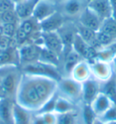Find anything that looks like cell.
I'll return each instance as SVG.
<instances>
[{
  "mask_svg": "<svg viewBox=\"0 0 116 124\" xmlns=\"http://www.w3.org/2000/svg\"><path fill=\"white\" fill-rule=\"evenodd\" d=\"M57 92V81L44 76L23 73L16 102L35 113Z\"/></svg>",
  "mask_w": 116,
  "mask_h": 124,
  "instance_id": "obj_1",
  "label": "cell"
},
{
  "mask_svg": "<svg viewBox=\"0 0 116 124\" xmlns=\"http://www.w3.org/2000/svg\"><path fill=\"white\" fill-rule=\"evenodd\" d=\"M20 66L0 67V92L1 98H7L16 101L17 89L22 78Z\"/></svg>",
  "mask_w": 116,
  "mask_h": 124,
  "instance_id": "obj_2",
  "label": "cell"
},
{
  "mask_svg": "<svg viewBox=\"0 0 116 124\" xmlns=\"http://www.w3.org/2000/svg\"><path fill=\"white\" fill-rule=\"evenodd\" d=\"M82 83L72 79L70 76H65L57 82L58 95L71 101L76 105L82 104Z\"/></svg>",
  "mask_w": 116,
  "mask_h": 124,
  "instance_id": "obj_3",
  "label": "cell"
},
{
  "mask_svg": "<svg viewBox=\"0 0 116 124\" xmlns=\"http://www.w3.org/2000/svg\"><path fill=\"white\" fill-rule=\"evenodd\" d=\"M20 68L23 73L44 76V77L54 79L57 82L62 78V74L58 67L43 62L41 61H36L29 64L20 66Z\"/></svg>",
  "mask_w": 116,
  "mask_h": 124,
  "instance_id": "obj_4",
  "label": "cell"
},
{
  "mask_svg": "<svg viewBox=\"0 0 116 124\" xmlns=\"http://www.w3.org/2000/svg\"><path fill=\"white\" fill-rule=\"evenodd\" d=\"M87 7L86 0H63L57 5V11L66 20L76 22Z\"/></svg>",
  "mask_w": 116,
  "mask_h": 124,
  "instance_id": "obj_5",
  "label": "cell"
},
{
  "mask_svg": "<svg viewBox=\"0 0 116 124\" xmlns=\"http://www.w3.org/2000/svg\"><path fill=\"white\" fill-rule=\"evenodd\" d=\"M90 66L92 77L101 83L109 81L114 74L111 62L101 60H93L90 62Z\"/></svg>",
  "mask_w": 116,
  "mask_h": 124,
  "instance_id": "obj_6",
  "label": "cell"
},
{
  "mask_svg": "<svg viewBox=\"0 0 116 124\" xmlns=\"http://www.w3.org/2000/svg\"><path fill=\"white\" fill-rule=\"evenodd\" d=\"M43 46L34 44V43H25L18 46V53L20 58V66L29 64L39 60L41 49Z\"/></svg>",
  "mask_w": 116,
  "mask_h": 124,
  "instance_id": "obj_7",
  "label": "cell"
},
{
  "mask_svg": "<svg viewBox=\"0 0 116 124\" xmlns=\"http://www.w3.org/2000/svg\"><path fill=\"white\" fill-rule=\"evenodd\" d=\"M43 47L48 49L61 58L65 46L57 32H42Z\"/></svg>",
  "mask_w": 116,
  "mask_h": 124,
  "instance_id": "obj_8",
  "label": "cell"
},
{
  "mask_svg": "<svg viewBox=\"0 0 116 124\" xmlns=\"http://www.w3.org/2000/svg\"><path fill=\"white\" fill-rule=\"evenodd\" d=\"M57 33L65 46V51L72 49V45L75 35H77V27L75 21L66 20L57 30ZM64 51V52H65Z\"/></svg>",
  "mask_w": 116,
  "mask_h": 124,
  "instance_id": "obj_9",
  "label": "cell"
},
{
  "mask_svg": "<svg viewBox=\"0 0 116 124\" xmlns=\"http://www.w3.org/2000/svg\"><path fill=\"white\" fill-rule=\"evenodd\" d=\"M102 83L93 78H90L86 82L82 83V103L91 104L98 93H101Z\"/></svg>",
  "mask_w": 116,
  "mask_h": 124,
  "instance_id": "obj_10",
  "label": "cell"
},
{
  "mask_svg": "<svg viewBox=\"0 0 116 124\" xmlns=\"http://www.w3.org/2000/svg\"><path fill=\"white\" fill-rule=\"evenodd\" d=\"M57 11V5L47 0H38L34 7L33 17L39 23L51 16Z\"/></svg>",
  "mask_w": 116,
  "mask_h": 124,
  "instance_id": "obj_11",
  "label": "cell"
},
{
  "mask_svg": "<svg viewBox=\"0 0 116 124\" xmlns=\"http://www.w3.org/2000/svg\"><path fill=\"white\" fill-rule=\"evenodd\" d=\"M76 22L83 26H85L89 29H92L93 31L97 32L99 31L103 21L93 11H92L87 7L84 9V11L81 14V16H79Z\"/></svg>",
  "mask_w": 116,
  "mask_h": 124,
  "instance_id": "obj_12",
  "label": "cell"
},
{
  "mask_svg": "<svg viewBox=\"0 0 116 124\" xmlns=\"http://www.w3.org/2000/svg\"><path fill=\"white\" fill-rule=\"evenodd\" d=\"M10 65L20 66L18 47L16 45L0 48V67Z\"/></svg>",
  "mask_w": 116,
  "mask_h": 124,
  "instance_id": "obj_13",
  "label": "cell"
},
{
  "mask_svg": "<svg viewBox=\"0 0 116 124\" xmlns=\"http://www.w3.org/2000/svg\"><path fill=\"white\" fill-rule=\"evenodd\" d=\"M113 105H116L113 102V101L102 92L98 93V95L94 98V100L90 104L92 110H93V112L95 113L97 118L102 116L106 110H108Z\"/></svg>",
  "mask_w": 116,
  "mask_h": 124,
  "instance_id": "obj_14",
  "label": "cell"
},
{
  "mask_svg": "<svg viewBox=\"0 0 116 124\" xmlns=\"http://www.w3.org/2000/svg\"><path fill=\"white\" fill-rule=\"evenodd\" d=\"M70 77L75 80L78 83H84L90 78H92V72L90 62L86 60H81L80 62L74 67L70 73Z\"/></svg>",
  "mask_w": 116,
  "mask_h": 124,
  "instance_id": "obj_15",
  "label": "cell"
},
{
  "mask_svg": "<svg viewBox=\"0 0 116 124\" xmlns=\"http://www.w3.org/2000/svg\"><path fill=\"white\" fill-rule=\"evenodd\" d=\"M88 7L102 21L113 17V11L110 0H93L88 4Z\"/></svg>",
  "mask_w": 116,
  "mask_h": 124,
  "instance_id": "obj_16",
  "label": "cell"
},
{
  "mask_svg": "<svg viewBox=\"0 0 116 124\" xmlns=\"http://www.w3.org/2000/svg\"><path fill=\"white\" fill-rule=\"evenodd\" d=\"M37 2L38 0H23L21 2L15 4V11L19 20L22 21L32 17Z\"/></svg>",
  "mask_w": 116,
  "mask_h": 124,
  "instance_id": "obj_17",
  "label": "cell"
},
{
  "mask_svg": "<svg viewBox=\"0 0 116 124\" xmlns=\"http://www.w3.org/2000/svg\"><path fill=\"white\" fill-rule=\"evenodd\" d=\"M66 19L58 11L51 16L40 22V28L42 32H57V30L64 24Z\"/></svg>",
  "mask_w": 116,
  "mask_h": 124,
  "instance_id": "obj_18",
  "label": "cell"
},
{
  "mask_svg": "<svg viewBox=\"0 0 116 124\" xmlns=\"http://www.w3.org/2000/svg\"><path fill=\"white\" fill-rule=\"evenodd\" d=\"M16 101L2 98L0 101V119L4 124H14L13 112Z\"/></svg>",
  "mask_w": 116,
  "mask_h": 124,
  "instance_id": "obj_19",
  "label": "cell"
},
{
  "mask_svg": "<svg viewBox=\"0 0 116 124\" xmlns=\"http://www.w3.org/2000/svg\"><path fill=\"white\" fill-rule=\"evenodd\" d=\"M33 116H34L33 112L15 102L14 112H13L14 124H31Z\"/></svg>",
  "mask_w": 116,
  "mask_h": 124,
  "instance_id": "obj_20",
  "label": "cell"
},
{
  "mask_svg": "<svg viewBox=\"0 0 116 124\" xmlns=\"http://www.w3.org/2000/svg\"><path fill=\"white\" fill-rule=\"evenodd\" d=\"M76 27H77V34H78L84 40V41L88 44L89 45L92 46L93 48H95L96 50H98V44H97V39H96V35L97 32L93 31L92 29L83 26L80 24H78L76 22Z\"/></svg>",
  "mask_w": 116,
  "mask_h": 124,
  "instance_id": "obj_21",
  "label": "cell"
},
{
  "mask_svg": "<svg viewBox=\"0 0 116 124\" xmlns=\"http://www.w3.org/2000/svg\"><path fill=\"white\" fill-rule=\"evenodd\" d=\"M79 108L75 110L69 111V112L57 114L56 124H82Z\"/></svg>",
  "mask_w": 116,
  "mask_h": 124,
  "instance_id": "obj_22",
  "label": "cell"
},
{
  "mask_svg": "<svg viewBox=\"0 0 116 124\" xmlns=\"http://www.w3.org/2000/svg\"><path fill=\"white\" fill-rule=\"evenodd\" d=\"M79 107L80 105H76L71 101L67 100L60 95H57V99H56L55 106V112L56 114L65 113V112H69V111L76 110Z\"/></svg>",
  "mask_w": 116,
  "mask_h": 124,
  "instance_id": "obj_23",
  "label": "cell"
},
{
  "mask_svg": "<svg viewBox=\"0 0 116 124\" xmlns=\"http://www.w3.org/2000/svg\"><path fill=\"white\" fill-rule=\"evenodd\" d=\"M38 61H41L43 62L48 63V64L56 66L58 68L60 66V57L44 47H42Z\"/></svg>",
  "mask_w": 116,
  "mask_h": 124,
  "instance_id": "obj_24",
  "label": "cell"
},
{
  "mask_svg": "<svg viewBox=\"0 0 116 124\" xmlns=\"http://www.w3.org/2000/svg\"><path fill=\"white\" fill-rule=\"evenodd\" d=\"M101 92L104 93L106 95L113 101V102L116 104V75L113 76L105 83H102L101 85Z\"/></svg>",
  "mask_w": 116,
  "mask_h": 124,
  "instance_id": "obj_25",
  "label": "cell"
},
{
  "mask_svg": "<svg viewBox=\"0 0 116 124\" xmlns=\"http://www.w3.org/2000/svg\"><path fill=\"white\" fill-rule=\"evenodd\" d=\"M80 114L82 124H92L97 118L89 104L82 103L80 105Z\"/></svg>",
  "mask_w": 116,
  "mask_h": 124,
  "instance_id": "obj_26",
  "label": "cell"
},
{
  "mask_svg": "<svg viewBox=\"0 0 116 124\" xmlns=\"http://www.w3.org/2000/svg\"><path fill=\"white\" fill-rule=\"evenodd\" d=\"M99 31L102 32L116 41V19L111 17L103 20Z\"/></svg>",
  "mask_w": 116,
  "mask_h": 124,
  "instance_id": "obj_27",
  "label": "cell"
},
{
  "mask_svg": "<svg viewBox=\"0 0 116 124\" xmlns=\"http://www.w3.org/2000/svg\"><path fill=\"white\" fill-rule=\"evenodd\" d=\"M20 20L17 16L16 11L8 10L0 13V24H19Z\"/></svg>",
  "mask_w": 116,
  "mask_h": 124,
  "instance_id": "obj_28",
  "label": "cell"
},
{
  "mask_svg": "<svg viewBox=\"0 0 116 124\" xmlns=\"http://www.w3.org/2000/svg\"><path fill=\"white\" fill-rule=\"evenodd\" d=\"M105 124H110L116 122V105L111 107L109 110H106L102 116L98 117Z\"/></svg>",
  "mask_w": 116,
  "mask_h": 124,
  "instance_id": "obj_29",
  "label": "cell"
},
{
  "mask_svg": "<svg viewBox=\"0 0 116 124\" xmlns=\"http://www.w3.org/2000/svg\"><path fill=\"white\" fill-rule=\"evenodd\" d=\"M57 92L54 96L52 97L50 100L46 101L44 105L42 107L40 110H38L37 112H35V114H44V113H48V112H55V101L57 99Z\"/></svg>",
  "mask_w": 116,
  "mask_h": 124,
  "instance_id": "obj_30",
  "label": "cell"
},
{
  "mask_svg": "<svg viewBox=\"0 0 116 124\" xmlns=\"http://www.w3.org/2000/svg\"><path fill=\"white\" fill-rule=\"evenodd\" d=\"M19 24H1L3 27V34L5 36L14 38L17 33V27Z\"/></svg>",
  "mask_w": 116,
  "mask_h": 124,
  "instance_id": "obj_31",
  "label": "cell"
},
{
  "mask_svg": "<svg viewBox=\"0 0 116 124\" xmlns=\"http://www.w3.org/2000/svg\"><path fill=\"white\" fill-rule=\"evenodd\" d=\"M41 115L45 124H56L57 122V114L55 112H48V113L38 114Z\"/></svg>",
  "mask_w": 116,
  "mask_h": 124,
  "instance_id": "obj_32",
  "label": "cell"
},
{
  "mask_svg": "<svg viewBox=\"0 0 116 124\" xmlns=\"http://www.w3.org/2000/svg\"><path fill=\"white\" fill-rule=\"evenodd\" d=\"M14 9L15 4L11 0H0V13Z\"/></svg>",
  "mask_w": 116,
  "mask_h": 124,
  "instance_id": "obj_33",
  "label": "cell"
},
{
  "mask_svg": "<svg viewBox=\"0 0 116 124\" xmlns=\"http://www.w3.org/2000/svg\"><path fill=\"white\" fill-rule=\"evenodd\" d=\"M31 124H45V123H44L43 118L41 117V115H38V114L34 113V116H33Z\"/></svg>",
  "mask_w": 116,
  "mask_h": 124,
  "instance_id": "obj_34",
  "label": "cell"
},
{
  "mask_svg": "<svg viewBox=\"0 0 116 124\" xmlns=\"http://www.w3.org/2000/svg\"><path fill=\"white\" fill-rule=\"evenodd\" d=\"M112 11H113V18L116 19V0H110Z\"/></svg>",
  "mask_w": 116,
  "mask_h": 124,
  "instance_id": "obj_35",
  "label": "cell"
},
{
  "mask_svg": "<svg viewBox=\"0 0 116 124\" xmlns=\"http://www.w3.org/2000/svg\"><path fill=\"white\" fill-rule=\"evenodd\" d=\"M111 64H112V67H113V73L116 75V55L113 58L112 62H111Z\"/></svg>",
  "mask_w": 116,
  "mask_h": 124,
  "instance_id": "obj_36",
  "label": "cell"
},
{
  "mask_svg": "<svg viewBox=\"0 0 116 124\" xmlns=\"http://www.w3.org/2000/svg\"><path fill=\"white\" fill-rule=\"evenodd\" d=\"M47 1H50V2H53V3L56 4V5H58L59 3H61L63 0H47Z\"/></svg>",
  "mask_w": 116,
  "mask_h": 124,
  "instance_id": "obj_37",
  "label": "cell"
},
{
  "mask_svg": "<svg viewBox=\"0 0 116 124\" xmlns=\"http://www.w3.org/2000/svg\"><path fill=\"white\" fill-rule=\"evenodd\" d=\"M3 35H4V34H3V27H2V25L0 24V39L3 37Z\"/></svg>",
  "mask_w": 116,
  "mask_h": 124,
  "instance_id": "obj_38",
  "label": "cell"
},
{
  "mask_svg": "<svg viewBox=\"0 0 116 124\" xmlns=\"http://www.w3.org/2000/svg\"><path fill=\"white\" fill-rule=\"evenodd\" d=\"M12 2L14 4H17V3H18V2H21V1H23V0H11Z\"/></svg>",
  "mask_w": 116,
  "mask_h": 124,
  "instance_id": "obj_39",
  "label": "cell"
},
{
  "mask_svg": "<svg viewBox=\"0 0 116 124\" xmlns=\"http://www.w3.org/2000/svg\"><path fill=\"white\" fill-rule=\"evenodd\" d=\"M86 1H87V2H88V4H89L90 2H92V1H93V0H86Z\"/></svg>",
  "mask_w": 116,
  "mask_h": 124,
  "instance_id": "obj_40",
  "label": "cell"
},
{
  "mask_svg": "<svg viewBox=\"0 0 116 124\" xmlns=\"http://www.w3.org/2000/svg\"><path fill=\"white\" fill-rule=\"evenodd\" d=\"M0 124H4L3 122H2V121H1V119H0Z\"/></svg>",
  "mask_w": 116,
  "mask_h": 124,
  "instance_id": "obj_41",
  "label": "cell"
},
{
  "mask_svg": "<svg viewBox=\"0 0 116 124\" xmlns=\"http://www.w3.org/2000/svg\"><path fill=\"white\" fill-rule=\"evenodd\" d=\"M110 124H116V122H113V123H110Z\"/></svg>",
  "mask_w": 116,
  "mask_h": 124,
  "instance_id": "obj_42",
  "label": "cell"
},
{
  "mask_svg": "<svg viewBox=\"0 0 116 124\" xmlns=\"http://www.w3.org/2000/svg\"><path fill=\"white\" fill-rule=\"evenodd\" d=\"M1 99H2V98H0V101H1Z\"/></svg>",
  "mask_w": 116,
  "mask_h": 124,
  "instance_id": "obj_43",
  "label": "cell"
}]
</instances>
